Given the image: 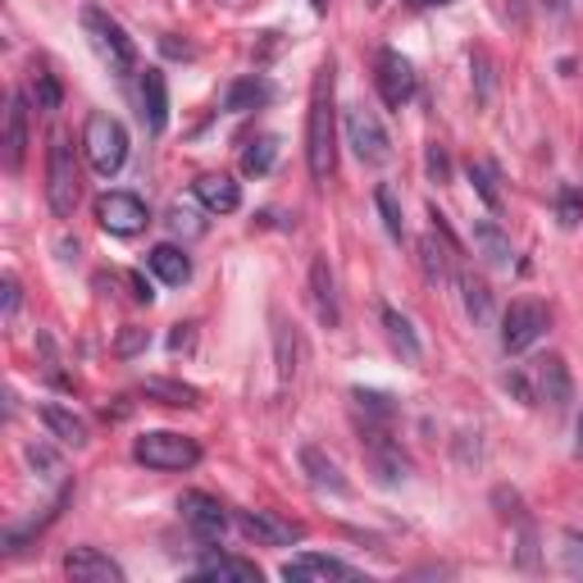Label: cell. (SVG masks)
Listing matches in <instances>:
<instances>
[{
    "label": "cell",
    "instance_id": "obj_38",
    "mask_svg": "<svg viewBox=\"0 0 583 583\" xmlns=\"http://www.w3.org/2000/svg\"><path fill=\"white\" fill-rule=\"evenodd\" d=\"M28 465H32V470H42L46 479L60 475V456H55L51 447H37V443H32V447H28Z\"/></svg>",
    "mask_w": 583,
    "mask_h": 583
},
{
    "label": "cell",
    "instance_id": "obj_12",
    "mask_svg": "<svg viewBox=\"0 0 583 583\" xmlns=\"http://www.w3.org/2000/svg\"><path fill=\"white\" fill-rule=\"evenodd\" d=\"M178 511H183V524L197 533L201 542H219L228 533V511L219 507V497H210V492H183L178 497Z\"/></svg>",
    "mask_w": 583,
    "mask_h": 583
},
{
    "label": "cell",
    "instance_id": "obj_39",
    "mask_svg": "<svg viewBox=\"0 0 583 583\" xmlns=\"http://www.w3.org/2000/svg\"><path fill=\"white\" fill-rule=\"evenodd\" d=\"M501 383H507V393H516L524 406H538V397H533V378H529V374H520V369H516V374H507Z\"/></svg>",
    "mask_w": 583,
    "mask_h": 583
},
{
    "label": "cell",
    "instance_id": "obj_47",
    "mask_svg": "<svg viewBox=\"0 0 583 583\" xmlns=\"http://www.w3.org/2000/svg\"><path fill=\"white\" fill-rule=\"evenodd\" d=\"M574 456H583V415H579V443H574Z\"/></svg>",
    "mask_w": 583,
    "mask_h": 583
},
{
    "label": "cell",
    "instance_id": "obj_43",
    "mask_svg": "<svg viewBox=\"0 0 583 583\" xmlns=\"http://www.w3.org/2000/svg\"><path fill=\"white\" fill-rule=\"evenodd\" d=\"M0 292H6V320H14V315H19V279H14V274H6Z\"/></svg>",
    "mask_w": 583,
    "mask_h": 583
},
{
    "label": "cell",
    "instance_id": "obj_11",
    "mask_svg": "<svg viewBox=\"0 0 583 583\" xmlns=\"http://www.w3.org/2000/svg\"><path fill=\"white\" fill-rule=\"evenodd\" d=\"M365 456H369L374 475H378L387 488L406 483V475H410V460L402 456V447H397L393 438H387V424H365Z\"/></svg>",
    "mask_w": 583,
    "mask_h": 583
},
{
    "label": "cell",
    "instance_id": "obj_6",
    "mask_svg": "<svg viewBox=\"0 0 583 583\" xmlns=\"http://www.w3.org/2000/svg\"><path fill=\"white\" fill-rule=\"evenodd\" d=\"M77 191H83V187H77V160H73V146H69L64 133H55V137H51V160H46V201H51V210H55L60 219L73 215Z\"/></svg>",
    "mask_w": 583,
    "mask_h": 583
},
{
    "label": "cell",
    "instance_id": "obj_26",
    "mask_svg": "<svg viewBox=\"0 0 583 583\" xmlns=\"http://www.w3.org/2000/svg\"><path fill=\"white\" fill-rule=\"evenodd\" d=\"M201 579H238V583H260V565L256 561H242V556H206L197 565Z\"/></svg>",
    "mask_w": 583,
    "mask_h": 583
},
{
    "label": "cell",
    "instance_id": "obj_30",
    "mask_svg": "<svg viewBox=\"0 0 583 583\" xmlns=\"http://www.w3.org/2000/svg\"><path fill=\"white\" fill-rule=\"evenodd\" d=\"M374 206H378V215H383V228H387V238H406V219H402V201H397V191L387 187V183H378L374 187Z\"/></svg>",
    "mask_w": 583,
    "mask_h": 583
},
{
    "label": "cell",
    "instance_id": "obj_40",
    "mask_svg": "<svg viewBox=\"0 0 583 583\" xmlns=\"http://www.w3.org/2000/svg\"><path fill=\"white\" fill-rule=\"evenodd\" d=\"M475 73H479V101L492 96V64H488V51H475Z\"/></svg>",
    "mask_w": 583,
    "mask_h": 583
},
{
    "label": "cell",
    "instance_id": "obj_37",
    "mask_svg": "<svg viewBox=\"0 0 583 583\" xmlns=\"http://www.w3.org/2000/svg\"><path fill=\"white\" fill-rule=\"evenodd\" d=\"M470 183L479 187V197H483V206H488V210H497V206H501V191L492 187V169H488V165H470Z\"/></svg>",
    "mask_w": 583,
    "mask_h": 583
},
{
    "label": "cell",
    "instance_id": "obj_41",
    "mask_svg": "<svg viewBox=\"0 0 583 583\" xmlns=\"http://www.w3.org/2000/svg\"><path fill=\"white\" fill-rule=\"evenodd\" d=\"M169 223H174V232H191V238H197V232L206 228L197 215H191V210H183V206H174V215H169Z\"/></svg>",
    "mask_w": 583,
    "mask_h": 583
},
{
    "label": "cell",
    "instance_id": "obj_18",
    "mask_svg": "<svg viewBox=\"0 0 583 583\" xmlns=\"http://www.w3.org/2000/svg\"><path fill=\"white\" fill-rule=\"evenodd\" d=\"M283 579L292 583H310V579H356V570L337 561V556H320V552H301L283 565Z\"/></svg>",
    "mask_w": 583,
    "mask_h": 583
},
{
    "label": "cell",
    "instance_id": "obj_29",
    "mask_svg": "<svg viewBox=\"0 0 583 583\" xmlns=\"http://www.w3.org/2000/svg\"><path fill=\"white\" fill-rule=\"evenodd\" d=\"M142 393H146V397H160L165 406H201V393H197V387L174 383V378H146Z\"/></svg>",
    "mask_w": 583,
    "mask_h": 583
},
{
    "label": "cell",
    "instance_id": "obj_15",
    "mask_svg": "<svg viewBox=\"0 0 583 583\" xmlns=\"http://www.w3.org/2000/svg\"><path fill=\"white\" fill-rule=\"evenodd\" d=\"M456 256H460V247L447 242L438 228L429 232V238H419V264H424V274H429V283H451L456 279Z\"/></svg>",
    "mask_w": 583,
    "mask_h": 583
},
{
    "label": "cell",
    "instance_id": "obj_16",
    "mask_svg": "<svg viewBox=\"0 0 583 583\" xmlns=\"http://www.w3.org/2000/svg\"><path fill=\"white\" fill-rule=\"evenodd\" d=\"M142 119L150 133L169 128V83L160 69H142Z\"/></svg>",
    "mask_w": 583,
    "mask_h": 583
},
{
    "label": "cell",
    "instance_id": "obj_49",
    "mask_svg": "<svg viewBox=\"0 0 583 583\" xmlns=\"http://www.w3.org/2000/svg\"><path fill=\"white\" fill-rule=\"evenodd\" d=\"M315 10H324V0H315Z\"/></svg>",
    "mask_w": 583,
    "mask_h": 583
},
{
    "label": "cell",
    "instance_id": "obj_31",
    "mask_svg": "<svg viewBox=\"0 0 583 583\" xmlns=\"http://www.w3.org/2000/svg\"><path fill=\"white\" fill-rule=\"evenodd\" d=\"M274 346H279V383L288 387V383L296 378V365H301V337H296L288 324H279Z\"/></svg>",
    "mask_w": 583,
    "mask_h": 583
},
{
    "label": "cell",
    "instance_id": "obj_2",
    "mask_svg": "<svg viewBox=\"0 0 583 583\" xmlns=\"http://www.w3.org/2000/svg\"><path fill=\"white\" fill-rule=\"evenodd\" d=\"M83 150H87V160L96 174H119L124 160H128V133L124 124L114 119V114H87V128H83Z\"/></svg>",
    "mask_w": 583,
    "mask_h": 583
},
{
    "label": "cell",
    "instance_id": "obj_17",
    "mask_svg": "<svg viewBox=\"0 0 583 583\" xmlns=\"http://www.w3.org/2000/svg\"><path fill=\"white\" fill-rule=\"evenodd\" d=\"M310 296H315L320 324H324V329H337V324H342V305H337V283H333V269H329L324 256L310 264Z\"/></svg>",
    "mask_w": 583,
    "mask_h": 583
},
{
    "label": "cell",
    "instance_id": "obj_23",
    "mask_svg": "<svg viewBox=\"0 0 583 583\" xmlns=\"http://www.w3.org/2000/svg\"><path fill=\"white\" fill-rule=\"evenodd\" d=\"M269 101H274V87H269L260 73H251V77H238V83L228 87L223 110H228V114H251V110H260V105H269Z\"/></svg>",
    "mask_w": 583,
    "mask_h": 583
},
{
    "label": "cell",
    "instance_id": "obj_20",
    "mask_svg": "<svg viewBox=\"0 0 583 583\" xmlns=\"http://www.w3.org/2000/svg\"><path fill=\"white\" fill-rule=\"evenodd\" d=\"M23 155H28V101L23 92H14L6 110V169L10 174L23 169Z\"/></svg>",
    "mask_w": 583,
    "mask_h": 583
},
{
    "label": "cell",
    "instance_id": "obj_42",
    "mask_svg": "<svg viewBox=\"0 0 583 583\" xmlns=\"http://www.w3.org/2000/svg\"><path fill=\"white\" fill-rule=\"evenodd\" d=\"M146 342H150V333H146V329H128V333L119 337V356H133V352H142Z\"/></svg>",
    "mask_w": 583,
    "mask_h": 583
},
{
    "label": "cell",
    "instance_id": "obj_25",
    "mask_svg": "<svg viewBox=\"0 0 583 583\" xmlns=\"http://www.w3.org/2000/svg\"><path fill=\"white\" fill-rule=\"evenodd\" d=\"M383 329H387V342H393V352H397L406 365H419V337H415L410 320L397 315L393 305H383Z\"/></svg>",
    "mask_w": 583,
    "mask_h": 583
},
{
    "label": "cell",
    "instance_id": "obj_13",
    "mask_svg": "<svg viewBox=\"0 0 583 583\" xmlns=\"http://www.w3.org/2000/svg\"><path fill=\"white\" fill-rule=\"evenodd\" d=\"M238 529H242L251 542H260V548H292V542L301 538V524L279 520L274 511H242V516H238Z\"/></svg>",
    "mask_w": 583,
    "mask_h": 583
},
{
    "label": "cell",
    "instance_id": "obj_8",
    "mask_svg": "<svg viewBox=\"0 0 583 583\" xmlns=\"http://www.w3.org/2000/svg\"><path fill=\"white\" fill-rule=\"evenodd\" d=\"M548 324H552V315L542 301H511V310L501 315V346H507L511 356H520L548 333Z\"/></svg>",
    "mask_w": 583,
    "mask_h": 583
},
{
    "label": "cell",
    "instance_id": "obj_45",
    "mask_svg": "<svg viewBox=\"0 0 583 583\" xmlns=\"http://www.w3.org/2000/svg\"><path fill=\"white\" fill-rule=\"evenodd\" d=\"M187 342H191V333H187V324H183V329L174 333V342H169V346H174V352H183V346H187Z\"/></svg>",
    "mask_w": 583,
    "mask_h": 583
},
{
    "label": "cell",
    "instance_id": "obj_34",
    "mask_svg": "<svg viewBox=\"0 0 583 583\" xmlns=\"http://www.w3.org/2000/svg\"><path fill=\"white\" fill-rule=\"evenodd\" d=\"M32 101H37V110H60V101H64V92H60V83H55V73H46V69H37V77H32Z\"/></svg>",
    "mask_w": 583,
    "mask_h": 583
},
{
    "label": "cell",
    "instance_id": "obj_19",
    "mask_svg": "<svg viewBox=\"0 0 583 583\" xmlns=\"http://www.w3.org/2000/svg\"><path fill=\"white\" fill-rule=\"evenodd\" d=\"M191 191H197V201L215 215H232L242 206V187L232 183L228 174H201L197 183H191Z\"/></svg>",
    "mask_w": 583,
    "mask_h": 583
},
{
    "label": "cell",
    "instance_id": "obj_3",
    "mask_svg": "<svg viewBox=\"0 0 583 583\" xmlns=\"http://www.w3.org/2000/svg\"><path fill=\"white\" fill-rule=\"evenodd\" d=\"M342 128H346V146L356 150V160H361V165H369V169H383L387 160H393V137H387L383 119H378V114H374L365 101L346 110Z\"/></svg>",
    "mask_w": 583,
    "mask_h": 583
},
{
    "label": "cell",
    "instance_id": "obj_32",
    "mask_svg": "<svg viewBox=\"0 0 583 583\" xmlns=\"http://www.w3.org/2000/svg\"><path fill=\"white\" fill-rule=\"evenodd\" d=\"M356 406L365 410V424H393V415H397V406H393V397L387 393H365V387H356Z\"/></svg>",
    "mask_w": 583,
    "mask_h": 583
},
{
    "label": "cell",
    "instance_id": "obj_4",
    "mask_svg": "<svg viewBox=\"0 0 583 583\" xmlns=\"http://www.w3.org/2000/svg\"><path fill=\"white\" fill-rule=\"evenodd\" d=\"M133 456L146 465V470L174 475V470H191V465L201 460V447L191 443V438H183V434L160 429V434H142V438L133 443Z\"/></svg>",
    "mask_w": 583,
    "mask_h": 583
},
{
    "label": "cell",
    "instance_id": "obj_24",
    "mask_svg": "<svg viewBox=\"0 0 583 583\" xmlns=\"http://www.w3.org/2000/svg\"><path fill=\"white\" fill-rule=\"evenodd\" d=\"M475 247H479V256L492 264V269H511V238L501 232V223H492V219H479L475 223Z\"/></svg>",
    "mask_w": 583,
    "mask_h": 583
},
{
    "label": "cell",
    "instance_id": "obj_46",
    "mask_svg": "<svg viewBox=\"0 0 583 583\" xmlns=\"http://www.w3.org/2000/svg\"><path fill=\"white\" fill-rule=\"evenodd\" d=\"M415 10H434V6H451V0H410Z\"/></svg>",
    "mask_w": 583,
    "mask_h": 583
},
{
    "label": "cell",
    "instance_id": "obj_10",
    "mask_svg": "<svg viewBox=\"0 0 583 583\" xmlns=\"http://www.w3.org/2000/svg\"><path fill=\"white\" fill-rule=\"evenodd\" d=\"M533 397H538V406H548L552 415H565L570 410V402H574V378H570V369H565L561 356L533 361Z\"/></svg>",
    "mask_w": 583,
    "mask_h": 583
},
{
    "label": "cell",
    "instance_id": "obj_21",
    "mask_svg": "<svg viewBox=\"0 0 583 583\" xmlns=\"http://www.w3.org/2000/svg\"><path fill=\"white\" fill-rule=\"evenodd\" d=\"M301 470H305V479L315 483L320 492H333V497L352 492V488H346V479H342V470H337V460L324 456L320 447H301Z\"/></svg>",
    "mask_w": 583,
    "mask_h": 583
},
{
    "label": "cell",
    "instance_id": "obj_48",
    "mask_svg": "<svg viewBox=\"0 0 583 583\" xmlns=\"http://www.w3.org/2000/svg\"><path fill=\"white\" fill-rule=\"evenodd\" d=\"M365 6H369V10H383V0H365Z\"/></svg>",
    "mask_w": 583,
    "mask_h": 583
},
{
    "label": "cell",
    "instance_id": "obj_1",
    "mask_svg": "<svg viewBox=\"0 0 583 583\" xmlns=\"http://www.w3.org/2000/svg\"><path fill=\"white\" fill-rule=\"evenodd\" d=\"M333 92H337V69L333 60L320 64L315 87H310V114H305V165L315 183H329L333 165H337V110H333Z\"/></svg>",
    "mask_w": 583,
    "mask_h": 583
},
{
    "label": "cell",
    "instance_id": "obj_14",
    "mask_svg": "<svg viewBox=\"0 0 583 583\" xmlns=\"http://www.w3.org/2000/svg\"><path fill=\"white\" fill-rule=\"evenodd\" d=\"M64 574L73 583H124V570L114 565L110 556H101L96 548H73L64 556Z\"/></svg>",
    "mask_w": 583,
    "mask_h": 583
},
{
    "label": "cell",
    "instance_id": "obj_33",
    "mask_svg": "<svg viewBox=\"0 0 583 583\" xmlns=\"http://www.w3.org/2000/svg\"><path fill=\"white\" fill-rule=\"evenodd\" d=\"M274 155H279V142L274 137H260V142H251L247 146V155H242V169L247 174H269V169H274Z\"/></svg>",
    "mask_w": 583,
    "mask_h": 583
},
{
    "label": "cell",
    "instance_id": "obj_22",
    "mask_svg": "<svg viewBox=\"0 0 583 583\" xmlns=\"http://www.w3.org/2000/svg\"><path fill=\"white\" fill-rule=\"evenodd\" d=\"M146 264H150V274L160 279V283H169V288H183V283L191 279V260H187V251H183V247H174V242L150 247Z\"/></svg>",
    "mask_w": 583,
    "mask_h": 583
},
{
    "label": "cell",
    "instance_id": "obj_28",
    "mask_svg": "<svg viewBox=\"0 0 583 583\" xmlns=\"http://www.w3.org/2000/svg\"><path fill=\"white\" fill-rule=\"evenodd\" d=\"M460 292H465V315L475 324H492V288L475 274H460Z\"/></svg>",
    "mask_w": 583,
    "mask_h": 583
},
{
    "label": "cell",
    "instance_id": "obj_36",
    "mask_svg": "<svg viewBox=\"0 0 583 583\" xmlns=\"http://www.w3.org/2000/svg\"><path fill=\"white\" fill-rule=\"evenodd\" d=\"M424 169H429V183H451V160H447V146H429V150H424Z\"/></svg>",
    "mask_w": 583,
    "mask_h": 583
},
{
    "label": "cell",
    "instance_id": "obj_27",
    "mask_svg": "<svg viewBox=\"0 0 583 583\" xmlns=\"http://www.w3.org/2000/svg\"><path fill=\"white\" fill-rule=\"evenodd\" d=\"M42 424H46V429H51L64 447H87V424L77 419L73 410H64V406H42Z\"/></svg>",
    "mask_w": 583,
    "mask_h": 583
},
{
    "label": "cell",
    "instance_id": "obj_44",
    "mask_svg": "<svg viewBox=\"0 0 583 583\" xmlns=\"http://www.w3.org/2000/svg\"><path fill=\"white\" fill-rule=\"evenodd\" d=\"M160 46H165L169 55H191V46H178V42H174V37H165V42H160Z\"/></svg>",
    "mask_w": 583,
    "mask_h": 583
},
{
    "label": "cell",
    "instance_id": "obj_5",
    "mask_svg": "<svg viewBox=\"0 0 583 583\" xmlns=\"http://www.w3.org/2000/svg\"><path fill=\"white\" fill-rule=\"evenodd\" d=\"M83 28H87L92 46L101 51V60H105L114 73H133V69H137V46H133V37H128L119 23H114L105 10L87 6V10H83Z\"/></svg>",
    "mask_w": 583,
    "mask_h": 583
},
{
    "label": "cell",
    "instance_id": "obj_7",
    "mask_svg": "<svg viewBox=\"0 0 583 583\" xmlns=\"http://www.w3.org/2000/svg\"><path fill=\"white\" fill-rule=\"evenodd\" d=\"M374 83H378V96H383L387 110H402V105L415 101L419 77H415V64H410L402 51L383 46V51L374 55Z\"/></svg>",
    "mask_w": 583,
    "mask_h": 583
},
{
    "label": "cell",
    "instance_id": "obj_35",
    "mask_svg": "<svg viewBox=\"0 0 583 583\" xmlns=\"http://www.w3.org/2000/svg\"><path fill=\"white\" fill-rule=\"evenodd\" d=\"M556 219H561V228H579L583 223V191L579 187H561L556 191Z\"/></svg>",
    "mask_w": 583,
    "mask_h": 583
},
{
    "label": "cell",
    "instance_id": "obj_9",
    "mask_svg": "<svg viewBox=\"0 0 583 583\" xmlns=\"http://www.w3.org/2000/svg\"><path fill=\"white\" fill-rule=\"evenodd\" d=\"M96 219H101L105 232H114V238H133V232H142L150 223L146 201L133 197V191H105V197L96 201Z\"/></svg>",
    "mask_w": 583,
    "mask_h": 583
}]
</instances>
